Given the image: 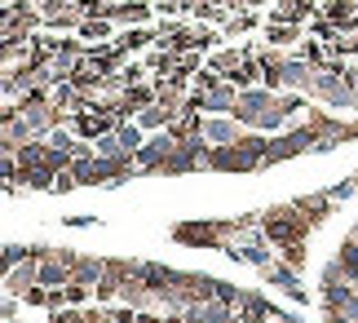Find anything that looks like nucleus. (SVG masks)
<instances>
[{"instance_id": "nucleus-1", "label": "nucleus", "mask_w": 358, "mask_h": 323, "mask_svg": "<svg viewBox=\"0 0 358 323\" xmlns=\"http://www.w3.org/2000/svg\"><path fill=\"white\" fill-rule=\"evenodd\" d=\"M208 137H217V142H226V137H230V124H213V129H208Z\"/></svg>"}]
</instances>
